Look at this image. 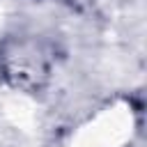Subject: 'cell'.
I'll return each mask as SVG.
<instances>
[{"label":"cell","instance_id":"cell-1","mask_svg":"<svg viewBox=\"0 0 147 147\" xmlns=\"http://www.w3.org/2000/svg\"><path fill=\"white\" fill-rule=\"evenodd\" d=\"M2 67L14 85L28 87L37 85L39 78L48 74V55H44L39 46L34 48V41H28L2 51Z\"/></svg>","mask_w":147,"mask_h":147}]
</instances>
